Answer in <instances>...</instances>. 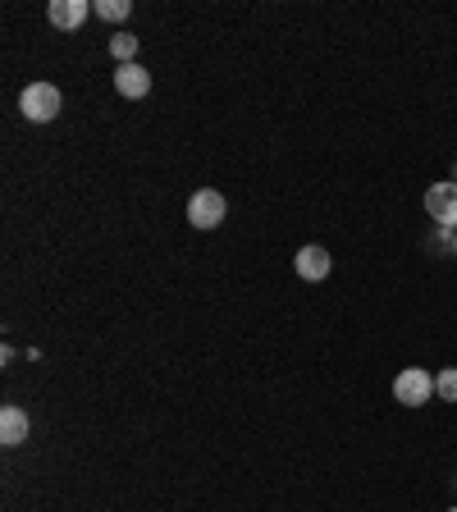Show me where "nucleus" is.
<instances>
[{
    "mask_svg": "<svg viewBox=\"0 0 457 512\" xmlns=\"http://www.w3.org/2000/svg\"><path fill=\"white\" fill-rule=\"evenodd\" d=\"M64 110V96L55 83H28L19 96V115L28 119V124H51L55 115Z\"/></svg>",
    "mask_w": 457,
    "mask_h": 512,
    "instance_id": "nucleus-1",
    "label": "nucleus"
},
{
    "mask_svg": "<svg viewBox=\"0 0 457 512\" xmlns=\"http://www.w3.org/2000/svg\"><path fill=\"white\" fill-rule=\"evenodd\" d=\"M394 398L403 407H426L430 398H435V375H430L426 366H403V371L394 375Z\"/></svg>",
    "mask_w": 457,
    "mask_h": 512,
    "instance_id": "nucleus-2",
    "label": "nucleus"
},
{
    "mask_svg": "<svg viewBox=\"0 0 457 512\" xmlns=\"http://www.w3.org/2000/svg\"><path fill=\"white\" fill-rule=\"evenodd\" d=\"M435 398H444V403H457V366H448V371L435 375Z\"/></svg>",
    "mask_w": 457,
    "mask_h": 512,
    "instance_id": "nucleus-11",
    "label": "nucleus"
},
{
    "mask_svg": "<svg viewBox=\"0 0 457 512\" xmlns=\"http://www.w3.org/2000/svg\"><path fill=\"white\" fill-rule=\"evenodd\" d=\"M453 512H457V508H453Z\"/></svg>",
    "mask_w": 457,
    "mask_h": 512,
    "instance_id": "nucleus-14",
    "label": "nucleus"
},
{
    "mask_svg": "<svg viewBox=\"0 0 457 512\" xmlns=\"http://www.w3.org/2000/svg\"><path fill=\"white\" fill-rule=\"evenodd\" d=\"M453 256H457V234H453Z\"/></svg>",
    "mask_w": 457,
    "mask_h": 512,
    "instance_id": "nucleus-12",
    "label": "nucleus"
},
{
    "mask_svg": "<svg viewBox=\"0 0 457 512\" xmlns=\"http://www.w3.org/2000/svg\"><path fill=\"white\" fill-rule=\"evenodd\" d=\"M96 14L106 23H124L128 14H133V5H128V0H96Z\"/></svg>",
    "mask_w": 457,
    "mask_h": 512,
    "instance_id": "nucleus-10",
    "label": "nucleus"
},
{
    "mask_svg": "<svg viewBox=\"0 0 457 512\" xmlns=\"http://www.w3.org/2000/svg\"><path fill=\"white\" fill-rule=\"evenodd\" d=\"M87 14H92L87 0H51V5H46V19H51V28H60V32L83 28Z\"/></svg>",
    "mask_w": 457,
    "mask_h": 512,
    "instance_id": "nucleus-6",
    "label": "nucleus"
},
{
    "mask_svg": "<svg viewBox=\"0 0 457 512\" xmlns=\"http://www.w3.org/2000/svg\"><path fill=\"white\" fill-rule=\"evenodd\" d=\"M110 55H115L119 64H138V37H133V32H115V37H110Z\"/></svg>",
    "mask_w": 457,
    "mask_h": 512,
    "instance_id": "nucleus-9",
    "label": "nucleus"
},
{
    "mask_svg": "<svg viewBox=\"0 0 457 512\" xmlns=\"http://www.w3.org/2000/svg\"><path fill=\"white\" fill-rule=\"evenodd\" d=\"M28 412H23V407H14V403H5L0 407V444H23V439H28Z\"/></svg>",
    "mask_w": 457,
    "mask_h": 512,
    "instance_id": "nucleus-8",
    "label": "nucleus"
},
{
    "mask_svg": "<svg viewBox=\"0 0 457 512\" xmlns=\"http://www.w3.org/2000/svg\"><path fill=\"white\" fill-rule=\"evenodd\" d=\"M224 215H229V202H224V192H215V188L192 192V202H188L192 229H220Z\"/></svg>",
    "mask_w": 457,
    "mask_h": 512,
    "instance_id": "nucleus-3",
    "label": "nucleus"
},
{
    "mask_svg": "<svg viewBox=\"0 0 457 512\" xmlns=\"http://www.w3.org/2000/svg\"><path fill=\"white\" fill-rule=\"evenodd\" d=\"M453 183H457V165H453Z\"/></svg>",
    "mask_w": 457,
    "mask_h": 512,
    "instance_id": "nucleus-13",
    "label": "nucleus"
},
{
    "mask_svg": "<svg viewBox=\"0 0 457 512\" xmlns=\"http://www.w3.org/2000/svg\"><path fill=\"white\" fill-rule=\"evenodd\" d=\"M115 92L128 96V101H142V96L151 92V74L142 69V64H119L115 69Z\"/></svg>",
    "mask_w": 457,
    "mask_h": 512,
    "instance_id": "nucleus-7",
    "label": "nucleus"
},
{
    "mask_svg": "<svg viewBox=\"0 0 457 512\" xmlns=\"http://www.w3.org/2000/svg\"><path fill=\"white\" fill-rule=\"evenodd\" d=\"M426 215L439 224V229H453L457 234V183L453 179L430 183L426 188Z\"/></svg>",
    "mask_w": 457,
    "mask_h": 512,
    "instance_id": "nucleus-4",
    "label": "nucleus"
},
{
    "mask_svg": "<svg viewBox=\"0 0 457 512\" xmlns=\"http://www.w3.org/2000/svg\"><path fill=\"white\" fill-rule=\"evenodd\" d=\"M293 270H298L307 284H320V279H330V270H334V256L325 252L320 243H307L298 256H293Z\"/></svg>",
    "mask_w": 457,
    "mask_h": 512,
    "instance_id": "nucleus-5",
    "label": "nucleus"
}]
</instances>
